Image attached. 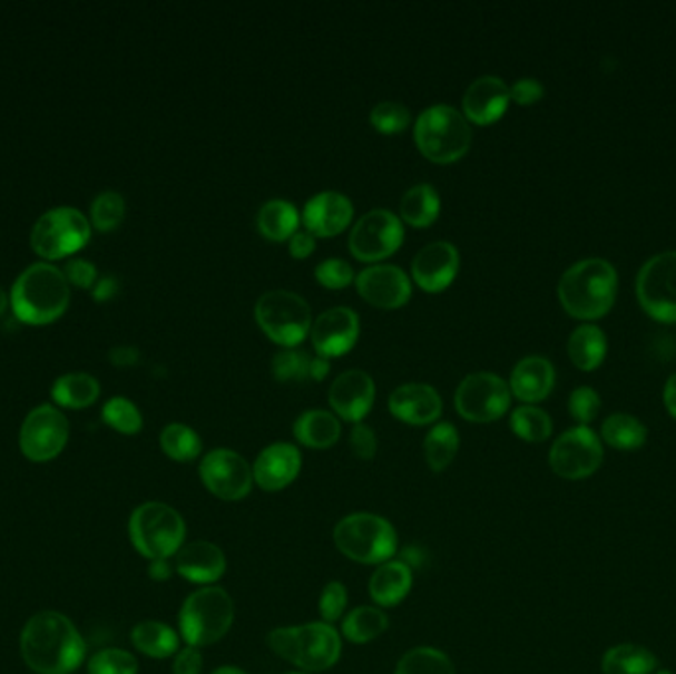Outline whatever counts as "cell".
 <instances>
[{
	"label": "cell",
	"instance_id": "6da1fadb",
	"mask_svg": "<svg viewBox=\"0 0 676 674\" xmlns=\"http://www.w3.org/2000/svg\"><path fill=\"white\" fill-rule=\"evenodd\" d=\"M22 658L38 674H71L86 657V641L62 613H36L20 635Z\"/></svg>",
	"mask_w": 676,
	"mask_h": 674
},
{
	"label": "cell",
	"instance_id": "7a4b0ae2",
	"mask_svg": "<svg viewBox=\"0 0 676 674\" xmlns=\"http://www.w3.org/2000/svg\"><path fill=\"white\" fill-rule=\"evenodd\" d=\"M10 303L22 323H52L70 305V283L56 265L32 263L14 281Z\"/></svg>",
	"mask_w": 676,
	"mask_h": 674
},
{
	"label": "cell",
	"instance_id": "3957f363",
	"mask_svg": "<svg viewBox=\"0 0 676 674\" xmlns=\"http://www.w3.org/2000/svg\"><path fill=\"white\" fill-rule=\"evenodd\" d=\"M617 295V272L606 260H584L564 273L558 297L564 311L580 321L606 316Z\"/></svg>",
	"mask_w": 676,
	"mask_h": 674
},
{
	"label": "cell",
	"instance_id": "277c9868",
	"mask_svg": "<svg viewBox=\"0 0 676 674\" xmlns=\"http://www.w3.org/2000/svg\"><path fill=\"white\" fill-rule=\"evenodd\" d=\"M267 645L277 657L303 673H323L339 663L343 635L331 623L311 622L270 631Z\"/></svg>",
	"mask_w": 676,
	"mask_h": 674
},
{
	"label": "cell",
	"instance_id": "5b68a950",
	"mask_svg": "<svg viewBox=\"0 0 676 674\" xmlns=\"http://www.w3.org/2000/svg\"><path fill=\"white\" fill-rule=\"evenodd\" d=\"M234 617V599L224 587H200L186 597L178 612L180 639L190 647H210L228 635Z\"/></svg>",
	"mask_w": 676,
	"mask_h": 674
},
{
	"label": "cell",
	"instance_id": "8992f818",
	"mask_svg": "<svg viewBox=\"0 0 676 674\" xmlns=\"http://www.w3.org/2000/svg\"><path fill=\"white\" fill-rule=\"evenodd\" d=\"M336 550L362 566H380L394 560L398 533L394 525L374 512H352L341 518L333 530Z\"/></svg>",
	"mask_w": 676,
	"mask_h": 674
},
{
	"label": "cell",
	"instance_id": "52a82bcc",
	"mask_svg": "<svg viewBox=\"0 0 676 674\" xmlns=\"http://www.w3.org/2000/svg\"><path fill=\"white\" fill-rule=\"evenodd\" d=\"M413 139L428 160L449 165L466 155L473 133L466 115L457 111L455 107L440 104L423 109L413 127Z\"/></svg>",
	"mask_w": 676,
	"mask_h": 674
},
{
	"label": "cell",
	"instance_id": "ba28073f",
	"mask_svg": "<svg viewBox=\"0 0 676 674\" xmlns=\"http://www.w3.org/2000/svg\"><path fill=\"white\" fill-rule=\"evenodd\" d=\"M129 538L133 548L149 561L173 558L185 546V518L170 505L150 500L133 510Z\"/></svg>",
	"mask_w": 676,
	"mask_h": 674
},
{
	"label": "cell",
	"instance_id": "9c48e42d",
	"mask_svg": "<svg viewBox=\"0 0 676 674\" xmlns=\"http://www.w3.org/2000/svg\"><path fill=\"white\" fill-rule=\"evenodd\" d=\"M254 315L259 329L283 349H295L313 326L307 301L287 290L264 293L255 303Z\"/></svg>",
	"mask_w": 676,
	"mask_h": 674
},
{
	"label": "cell",
	"instance_id": "30bf717a",
	"mask_svg": "<svg viewBox=\"0 0 676 674\" xmlns=\"http://www.w3.org/2000/svg\"><path fill=\"white\" fill-rule=\"evenodd\" d=\"M91 236L89 219L70 206H60L36 219L30 232V245L46 260H58L74 254L88 244Z\"/></svg>",
	"mask_w": 676,
	"mask_h": 674
},
{
	"label": "cell",
	"instance_id": "8fae6325",
	"mask_svg": "<svg viewBox=\"0 0 676 674\" xmlns=\"http://www.w3.org/2000/svg\"><path fill=\"white\" fill-rule=\"evenodd\" d=\"M548 461L560 479L581 481L596 473L604 463V446L594 429L578 426L564 431L553 441Z\"/></svg>",
	"mask_w": 676,
	"mask_h": 674
},
{
	"label": "cell",
	"instance_id": "7c38bea8",
	"mask_svg": "<svg viewBox=\"0 0 676 674\" xmlns=\"http://www.w3.org/2000/svg\"><path fill=\"white\" fill-rule=\"evenodd\" d=\"M510 385L492 372H473L461 380L455 392L459 416L473 423H491L509 412Z\"/></svg>",
	"mask_w": 676,
	"mask_h": 674
},
{
	"label": "cell",
	"instance_id": "4fadbf2b",
	"mask_svg": "<svg viewBox=\"0 0 676 674\" xmlns=\"http://www.w3.org/2000/svg\"><path fill=\"white\" fill-rule=\"evenodd\" d=\"M203 485L216 499L237 502L254 489L252 465L234 449L218 447L206 453L198 467Z\"/></svg>",
	"mask_w": 676,
	"mask_h": 674
},
{
	"label": "cell",
	"instance_id": "5bb4252c",
	"mask_svg": "<svg viewBox=\"0 0 676 674\" xmlns=\"http://www.w3.org/2000/svg\"><path fill=\"white\" fill-rule=\"evenodd\" d=\"M637 297L647 315L676 323V252L650 257L637 277Z\"/></svg>",
	"mask_w": 676,
	"mask_h": 674
},
{
	"label": "cell",
	"instance_id": "9a60e30c",
	"mask_svg": "<svg viewBox=\"0 0 676 674\" xmlns=\"http://www.w3.org/2000/svg\"><path fill=\"white\" fill-rule=\"evenodd\" d=\"M404 242L402 219L394 212L376 208L362 216L349 237L351 254L361 262H380L394 254Z\"/></svg>",
	"mask_w": 676,
	"mask_h": 674
},
{
	"label": "cell",
	"instance_id": "2e32d148",
	"mask_svg": "<svg viewBox=\"0 0 676 674\" xmlns=\"http://www.w3.org/2000/svg\"><path fill=\"white\" fill-rule=\"evenodd\" d=\"M70 438V423L58 408L42 403L28 413L20 428V449L35 463L60 456Z\"/></svg>",
	"mask_w": 676,
	"mask_h": 674
},
{
	"label": "cell",
	"instance_id": "e0dca14e",
	"mask_svg": "<svg viewBox=\"0 0 676 674\" xmlns=\"http://www.w3.org/2000/svg\"><path fill=\"white\" fill-rule=\"evenodd\" d=\"M361 321L349 306H333L311 326V342L319 356L336 359L351 352L359 341Z\"/></svg>",
	"mask_w": 676,
	"mask_h": 674
},
{
	"label": "cell",
	"instance_id": "ac0fdd59",
	"mask_svg": "<svg viewBox=\"0 0 676 674\" xmlns=\"http://www.w3.org/2000/svg\"><path fill=\"white\" fill-rule=\"evenodd\" d=\"M356 290L370 305L398 309L412 297V281L398 265L376 263L359 273Z\"/></svg>",
	"mask_w": 676,
	"mask_h": 674
},
{
	"label": "cell",
	"instance_id": "d6986e66",
	"mask_svg": "<svg viewBox=\"0 0 676 674\" xmlns=\"http://www.w3.org/2000/svg\"><path fill=\"white\" fill-rule=\"evenodd\" d=\"M376 398V385L364 370H346L329 390L334 416L349 423H362Z\"/></svg>",
	"mask_w": 676,
	"mask_h": 674
},
{
	"label": "cell",
	"instance_id": "ffe728a7",
	"mask_svg": "<svg viewBox=\"0 0 676 674\" xmlns=\"http://www.w3.org/2000/svg\"><path fill=\"white\" fill-rule=\"evenodd\" d=\"M301 467H303V456L300 447L287 441H277L262 449L259 456L255 457L252 465L254 482L259 489L277 492L295 482L300 477Z\"/></svg>",
	"mask_w": 676,
	"mask_h": 674
},
{
	"label": "cell",
	"instance_id": "44dd1931",
	"mask_svg": "<svg viewBox=\"0 0 676 674\" xmlns=\"http://www.w3.org/2000/svg\"><path fill=\"white\" fill-rule=\"evenodd\" d=\"M459 252L449 242H431L422 247L412 262V277L423 291L441 293L459 273Z\"/></svg>",
	"mask_w": 676,
	"mask_h": 674
},
{
	"label": "cell",
	"instance_id": "7402d4cb",
	"mask_svg": "<svg viewBox=\"0 0 676 674\" xmlns=\"http://www.w3.org/2000/svg\"><path fill=\"white\" fill-rule=\"evenodd\" d=\"M176 574L196 586H216L228 569L226 554L221 546L208 540L185 544L175 556Z\"/></svg>",
	"mask_w": 676,
	"mask_h": 674
},
{
	"label": "cell",
	"instance_id": "603a6c76",
	"mask_svg": "<svg viewBox=\"0 0 676 674\" xmlns=\"http://www.w3.org/2000/svg\"><path fill=\"white\" fill-rule=\"evenodd\" d=\"M388 408L395 420L410 426H430L440 420L443 412L441 395L433 385L410 382L395 388L388 400Z\"/></svg>",
	"mask_w": 676,
	"mask_h": 674
},
{
	"label": "cell",
	"instance_id": "cb8c5ba5",
	"mask_svg": "<svg viewBox=\"0 0 676 674\" xmlns=\"http://www.w3.org/2000/svg\"><path fill=\"white\" fill-rule=\"evenodd\" d=\"M354 206L351 198L334 191L319 193L303 208V224L315 237H333L351 226Z\"/></svg>",
	"mask_w": 676,
	"mask_h": 674
},
{
	"label": "cell",
	"instance_id": "d4e9b609",
	"mask_svg": "<svg viewBox=\"0 0 676 674\" xmlns=\"http://www.w3.org/2000/svg\"><path fill=\"white\" fill-rule=\"evenodd\" d=\"M510 101V88L497 76L474 79L463 96V111L467 121L491 125L499 121Z\"/></svg>",
	"mask_w": 676,
	"mask_h": 674
},
{
	"label": "cell",
	"instance_id": "484cf974",
	"mask_svg": "<svg viewBox=\"0 0 676 674\" xmlns=\"http://www.w3.org/2000/svg\"><path fill=\"white\" fill-rule=\"evenodd\" d=\"M556 382L552 362L542 356H528L520 360L510 374V392L520 402L536 403L546 400Z\"/></svg>",
	"mask_w": 676,
	"mask_h": 674
},
{
	"label": "cell",
	"instance_id": "4316f807",
	"mask_svg": "<svg viewBox=\"0 0 676 674\" xmlns=\"http://www.w3.org/2000/svg\"><path fill=\"white\" fill-rule=\"evenodd\" d=\"M412 586L413 572L410 564L404 560H388L374 569L369 582V592L378 607L390 609L404 602L412 592Z\"/></svg>",
	"mask_w": 676,
	"mask_h": 674
},
{
	"label": "cell",
	"instance_id": "83f0119b",
	"mask_svg": "<svg viewBox=\"0 0 676 674\" xmlns=\"http://www.w3.org/2000/svg\"><path fill=\"white\" fill-rule=\"evenodd\" d=\"M341 433H343L341 421L333 412L326 410L303 412L293 426V436L301 446L308 449H329L339 441Z\"/></svg>",
	"mask_w": 676,
	"mask_h": 674
},
{
	"label": "cell",
	"instance_id": "f1b7e54d",
	"mask_svg": "<svg viewBox=\"0 0 676 674\" xmlns=\"http://www.w3.org/2000/svg\"><path fill=\"white\" fill-rule=\"evenodd\" d=\"M135 648L150 658L175 657L180 651V633L163 622L137 623L131 631Z\"/></svg>",
	"mask_w": 676,
	"mask_h": 674
},
{
	"label": "cell",
	"instance_id": "f546056e",
	"mask_svg": "<svg viewBox=\"0 0 676 674\" xmlns=\"http://www.w3.org/2000/svg\"><path fill=\"white\" fill-rule=\"evenodd\" d=\"M386 612L378 605H359L343 617L341 635L354 645H366L384 635L388 629Z\"/></svg>",
	"mask_w": 676,
	"mask_h": 674
},
{
	"label": "cell",
	"instance_id": "4dcf8cb0",
	"mask_svg": "<svg viewBox=\"0 0 676 674\" xmlns=\"http://www.w3.org/2000/svg\"><path fill=\"white\" fill-rule=\"evenodd\" d=\"M659 668V661L655 653L641 645L621 643L607 648L601 657L604 674H653Z\"/></svg>",
	"mask_w": 676,
	"mask_h": 674
},
{
	"label": "cell",
	"instance_id": "1f68e13d",
	"mask_svg": "<svg viewBox=\"0 0 676 674\" xmlns=\"http://www.w3.org/2000/svg\"><path fill=\"white\" fill-rule=\"evenodd\" d=\"M441 211V198L431 184H415L400 201V216L413 228H428Z\"/></svg>",
	"mask_w": 676,
	"mask_h": 674
},
{
	"label": "cell",
	"instance_id": "d6a6232c",
	"mask_svg": "<svg viewBox=\"0 0 676 674\" xmlns=\"http://www.w3.org/2000/svg\"><path fill=\"white\" fill-rule=\"evenodd\" d=\"M300 212L291 202L275 198L265 202L257 214V228L272 242H285L297 234Z\"/></svg>",
	"mask_w": 676,
	"mask_h": 674
},
{
	"label": "cell",
	"instance_id": "836d02e7",
	"mask_svg": "<svg viewBox=\"0 0 676 674\" xmlns=\"http://www.w3.org/2000/svg\"><path fill=\"white\" fill-rule=\"evenodd\" d=\"M99 382L96 377L86 372H70L58 378L52 385L53 402L60 403L62 408L81 410L88 408L99 398Z\"/></svg>",
	"mask_w": 676,
	"mask_h": 674
},
{
	"label": "cell",
	"instance_id": "e575fe53",
	"mask_svg": "<svg viewBox=\"0 0 676 674\" xmlns=\"http://www.w3.org/2000/svg\"><path fill=\"white\" fill-rule=\"evenodd\" d=\"M568 354L571 362L580 370H596L601 367V362L607 354L606 334L594 324H584L571 333L568 341Z\"/></svg>",
	"mask_w": 676,
	"mask_h": 674
},
{
	"label": "cell",
	"instance_id": "d590c367",
	"mask_svg": "<svg viewBox=\"0 0 676 674\" xmlns=\"http://www.w3.org/2000/svg\"><path fill=\"white\" fill-rule=\"evenodd\" d=\"M459 443H461L459 431L449 421L435 423L428 431V436L423 439V453H425V461L433 473H441L453 463L457 451H459Z\"/></svg>",
	"mask_w": 676,
	"mask_h": 674
},
{
	"label": "cell",
	"instance_id": "8d00e7d4",
	"mask_svg": "<svg viewBox=\"0 0 676 674\" xmlns=\"http://www.w3.org/2000/svg\"><path fill=\"white\" fill-rule=\"evenodd\" d=\"M601 438L619 451H635L645 446L647 428L629 413H614L601 426Z\"/></svg>",
	"mask_w": 676,
	"mask_h": 674
},
{
	"label": "cell",
	"instance_id": "74e56055",
	"mask_svg": "<svg viewBox=\"0 0 676 674\" xmlns=\"http://www.w3.org/2000/svg\"><path fill=\"white\" fill-rule=\"evenodd\" d=\"M158 441L163 453L178 463H190L203 453V439L185 423H168Z\"/></svg>",
	"mask_w": 676,
	"mask_h": 674
},
{
	"label": "cell",
	"instance_id": "f35d334b",
	"mask_svg": "<svg viewBox=\"0 0 676 674\" xmlns=\"http://www.w3.org/2000/svg\"><path fill=\"white\" fill-rule=\"evenodd\" d=\"M394 674H455V665L440 648L415 647L398 661Z\"/></svg>",
	"mask_w": 676,
	"mask_h": 674
},
{
	"label": "cell",
	"instance_id": "ab89813d",
	"mask_svg": "<svg viewBox=\"0 0 676 674\" xmlns=\"http://www.w3.org/2000/svg\"><path fill=\"white\" fill-rule=\"evenodd\" d=\"M510 429L515 431L517 438L528 443H542L552 436V418L536 408V406H520L512 416H510Z\"/></svg>",
	"mask_w": 676,
	"mask_h": 674
},
{
	"label": "cell",
	"instance_id": "60d3db41",
	"mask_svg": "<svg viewBox=\"0 0 676 674\" xmlns=\"http://www.w3.org/2000/svg\"><path fill=\"white\" fill-rule=\"evenodd\" d=\"M104 421L125 436H135L143 429V416L139 408L124 395H115L104 406Z\"/></svg>",
	"mask_w": 676,
	"mask_h": 674
},
{
	"label": "cell",
	"instance_id": "b9f144b4",
	"mask_svg": "<svg viewBox=\"0 0 676 674\" xmlns=\"http://www.w3.org/2000/svg\"><path fill=\"white\" fill-rule=\"evenodd\" d=\"M125 216V198L115 191L97 194L91 204V222L99 232H111L117 228Z\"/></svg>",
	"mask_w": 676,
	"mask_h": 674
},
{
	"label": "cell",
	"instance_id": "7bdbcfd3",
	"mask_svg": "<svg viewBox=\"0 0 676 674\" xmlns=\"http://www.w3.org/2000/svg\"><path fill=\"white\" fill-rule=\"evenodd\" d=\"M89 674H137L139 663L129 651L104 648L89 658Z\"/></svg>",
	"mask_w": 676,
	"mask_h": 674
},
{
	"label": "cell",
	"instance_id": "ee69618b",
	"mask_svg": "<svg viewBox=\"0 0 676 674\" xmlns=\"http://www.w3.org/2000/svg\"><path fill=\"white\" fill-rule=\"evenodd\" d=\"M311 356L300 349H282L273 356L272 372L280 382H301L308 377Z\"/></svg>",
	"mask_w": 676,
	"mask_h": 674
},
{
	"label": "cell",
	"instance_id": "f6af8a7d",
	"mask_svg": "<svg viewBox=\"0 0 676 674\" xmlns=\"http://www.w3.org/2000/svg\"><path fill=\"white\" fill-rule=\"evenodd\" d=\"M370 123L374 125L376 131L384 133V135H395V133L404 131L405 127H410L412 114H410L408 107L398 104V101H382L372 109Z\"/></svg>",
	"mask_w": 676,
	"mask_h": 674
},
{
	"label": "cell",
	"instance_id": "bcb514c9",
	"mask_svg": "<svg viewBox=\"0 0 676 674\" xmlns=\"http://www.w3.org/2000/svg\"><path fill=\"white\" fill-rule=\"evenodd\" d=\"M349 607V589L343 582H329L319 596V615L321 622L333 623L343 619Z\"/></svg>",
	"mask_w": 676,
	"mask_h": 674
},
{
	"label": "cell",
	"instance_id": "7dc6e473",
	"mask_svg": "<svg viewBox=\"0 0 676 674\" xmlns=\"http://www.w3.org/2000/svg\"><path fill=\"white\" fill-rule=\"evenodd\" d=\"M315 277L326 290H344L354 281V272L351 263L331 257L316 265Z\"/></svg>",
	"mask_w": 676,
	"mask_h": 674
},
{
	"label": "cell",
	"instance_id": "c3c4849f",
	"mask_svg": "<svg viewBox=\"0 0 676 674\" xmlns=\"http://www.w3.org/2000/svg\"><path fill=\"white\" fill-rule=\"evenodd\" d=\"M568 408H570L574 420L578 421L580 426H588L598 418L601 400H599V394L594 388L581 385V388L571 392Z\"/></svg>",
	"mask_w": 676,
	"mask_h": 674
},
{
	"label": "cell",
	"instance_id": "681fc988",
	"mask_svg": "<svg viewBox=\"0 0 676 674\" xmlns=\"http://www.w3.org/2000/svg\"><path fill=\"white\" fill-rule=\"evenodd\" d=\"M349 446H351L352 453L362 461L374 459L378 451V438L374 429L366 423H354V428L351 429Z\"/></svg>",
	"mask_w": 676,
	"mask_h": 674
},
{
	"label": "cell",
	"instance_id": "f907efd6",
	"mask_svg": "<svg viewBox=\"0 0 676 674\" xmlns=\"http://www.w3.org/2000/svg\"><path fill=\"white\" fill-rule=\"evenodd\" d=\"M63 275L71 285H78L84 290H89L96 285L97 270L94 263H89L88 260H71L66 267H63Z\"/></svg>",
	"mask_w": 676,
	"mask_h": 674
},
{
	"label": "cell",
	"instance_id": "816d5d0a",
	"mask_svg": "<svg viewBox=\"0 0 676 674\" xmlns=\"http://www.w3.org/2000/svg\"><path fill=\"white\" fill-rule=\"evenodd\" d=\"M545 97V86L536 78H522L510 88V99L519 106H532Z\"/></svg>",
	"mask_w": 676,
	"mask_h": 674
},
{
	"label": "cell",
	"instance_id": "f5cc1de1",
	"mask_svg": "<svg viewBox=\"0 0 676 674\" xmlns=\"http://www.w3.org/2000/svg\"><path fill=\"white\" fill-rule=\"evenodd\" d=\"M204 668V657L200 648L186 645L180 648L173 661V674H200Z\"/></svg>",
	"mask_w": 676,
	"mask_h": 674
},
{
	"label": "cell",
	"instance_id": "db71d44e",
	"mask_svg": "<svg viewBox=\"0 0 676 674\" xmlns=\"http://www.w3.org/2000/svg\"><path fill=\"white\" fill-rule=\"evenodd\" d=\"M316 240L313 234L308 232H297L295 236L290 240V254L295 260H305L308 255L315 252Z\"/></svg>",
	"mask_w": 676,
	"mask_h": 674
},
{
	"label": "cell",
	"instance_id": "11a10c76",
	"mask_svg": "<svg viewBox=\"0 0 676 674\" xmlns=\"http://www.w3.org/2000/svg\"><path fill=\"white\" fill-rule=\"evenodd\" d=\"M139 351L137 346H129V344H121V346H115L109 352V359L114 362L115 367H133L139 362Z\"/></svg>",
	"mask_w": 676,
	"mask_h": 674
},
{
	"label": "cell",
	"instance_id": "9f6ffc18",
	"mask_svg": "<svg viewBox=\"0 0 676 674\" xmlns=\"http://www.w3.org/2000/svg\"><path fill=\"white\" fill-rule=\"evenodd\" d=\"M117 291H119V281L115 280L114 275H106V277L97 281L91 293H94L96 301L104 303V301L114 299L117 295Z\"/></svg>",
	"mask_w": 676,
	"mask_h": 674
},
{
	"label": "cell",
	"instance_id": "6f0895ef",
	"mask_svg": "<svg viewBox=\"0 0 676 674\" xmlns=\"http://www.w3.org/2000/svg\"><path fill=\"white\" fill-rule=\"evenodd\" d=\"M175 572V564L170 561V558L149 561V578L155 579V582H168V579L173 578Z\"/></svg>",
	"mask_w": 676,
	"mask_h": 674
},
{
	"label": "cell",
	"instance_id": "680465c9",
	"mask_svg": "<svg viewBox=\"0 0 676 674\" xmlns=\"http://www.w3.org/2000/svg\"><path fill=\"white\" fill-rule=\"evenodd\" d=\"M329 372H331V362H329V359H323V356L311 359V364H308V378H313L315 382H321V380H325V378L329 377Z\"/></svg>",
	"mask_w": 676,
	"mask_h": 674
},
{
	"label": "cell",
	"instance_id": "91938a15",
	"mask_svg": "<svg viewBox=\"0 0 676 674\" xmlns=\"http://www.w3.org/2000/svg\"><path fill=\"white\" fill-rule=\"evenodd\" d=\"M663 400H665V408H667V412L673 416L676 420V374L668 378L667 384H665V394H663Z\"/></svg>",
	"mask_w": 676,
	"mask_h": 674
},
{
	"label": "cell",
	"instance_id": "94428289",
	"mask_svg": "<svg viewBox=\"0 0 676 674\" xmlns=\"http://www.w3.org/2000/svg\"><path fill=\"white\" fill-rule=\"evenodd\" d=\"M212 674H247L246 671H244V668H239V666H234V665H224V666H218V668H216V671H214V673Z\"/></svg>",
	"mask_w": 676,
	"mask_h": 674
},
{
	"label": "cell",
	"instance_id": "6125c7cd",
	"mask_svg": "<svg viewBox=\"0 0 676 674\" xmlns=\"http://www.w3.org/2000/svg\"><path fill=\"white\" fill-rule=\"evenodd\" d=\"M7 305H9V297H7V293H4V290L0 287V315L4 313V309H7Z\"/></svg>",
	"mask_w": 676,
	"mask_h": 674
},
{
	"label": "cell",
	"instance_id": "be15d7a7",
	"mask_svg": "<svg viewBox=\"0 0 676 674\" xmlns=\"http://www.w3.org/2000/svg\"><path fill=\"white\" fill-rule=\"evenodd\" d=\"M653 674H673L670 673V671H668V668H657V671H655V673Z\"/></svg>",
	"mask_w": 676,
	"mask_h": 674
},
{
	"label": "cell",
	"instance_id": "e7e4bbea",
	"mask_svg": "<svg viewBox=\"0 0 676 674\" xmlns=\"http://www.w3.org/2000/svg\"><path fill=\"white\" fill-rule=\"evenodd\" d=\"M290 674H308V673H290Z\"/></svg>",
	"mask_w": 676,
	"mask_h": 674
}]
</instances>
